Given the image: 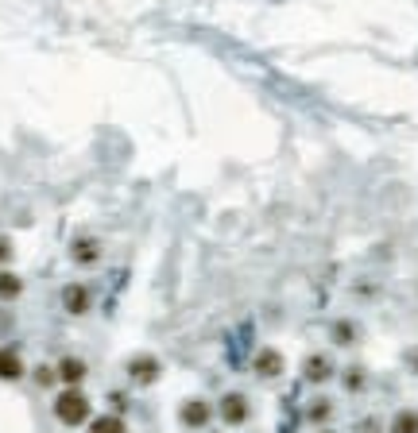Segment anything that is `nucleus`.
Masks as SVG:
<instances>
[{"label":"nucleus","instance_id":"obj_1","mask_svg":"<svg viewBox=\"0 0 418 433\" xmlns=\"http://www.w3.org/2000/svg\"><path fill=\"white\" fill-rule=\"evenodd\" d=\"M54 418H59L62 426H81V422L89 418V398L81 395L78 387L62 391V395L54 398Z\"/></svg>","mask_w":418,"mask_h":433},{"label":"nucleus","instance_id":"obj_2","mask_svg":"<svg viewBox=\"0 0 418 433\" xmlns=\"http://www.w3.org/2000/svg\"><path fill=\"white\" fill-rule=\"evenodd\" d=\"M209 403L206 398H186L182 403V410H178V418H182V426H190V429H202V426H209Z\"/></svg>","mask_w":418,"mask_h":433},{"label":"nucleus","instance_id":"obj_3","mask_svg":"<svg viewBox=\"0 0 418 433\" xmlns=\"http://www.w3.org/2000/svg\"><path fill=\"white\" fill-rule=\"evenodd\" d=\"M221 418H225L228 426L248 422V398H244V395H225V398H221Z\"/></svg>","mask_w":418,"mask_h":433},{"label":"nucleus","instance_id":"obj_4","mask_svg":"<svg viewBox=\"0 0 418 433\" xmlns=\"http://www.w3.org/2000/svg\"><path fill=\"white\" fill-rule=\"evenodd\" d=\"M256 375H264V379H275V375H283V352H275V348H264V352H256Z\"/></svg>","mask_w":418,"mask_h":433},{"label":"nucleus","instance_id":"obj_5","mask_svg":"<svg viewBox=\"0 0 418 433\" xmlns=\"http://www.w3.org/2000/svg\"><path fill=\"white\" fill-rule=\"evenodd\" d=\"M128 375H132L136 383H155L159 379V360H155V356H136V360L128 364Z\"/></svg>","mask_w":418,"mask_h":433},{"label":"nucleus","instance_id":"obj_6","mask_svg":"<svg viewBox=\"0 0 418 433\" xmlns=\"http://www.w3.org/2000/svg\"><path fill=\"white\" fill-rule=\"evenodd\" d=\"M62 306H66L70 314H86L89 309V290L81 287V283H70V287L62 290Z\"/></svg>","mask_w":418,"mask_h":433},{"label":"nucleus","instance_id":"obj_7","mask_svg":"<svg viewBox=\"0 0 418 433\" xmlns=\"http://www.w3.org/2000/svg\"><path fill=\"white\" fill-rule=\"evenodd\" d=\"M54 372H59V379H62V383H70V387H78V383L86 379V364H81L78 356H66V360L54 367Z\"/></svg>","mask_w":418,"mask_h":433},{"label":"nucleus","instance_id":"obj_8","mask_svg":"<svg viewBox=\"0 0 418 433\" xmlns=\"http://www.w3.org/2000/svg\"><path fill=\"white\" fill-rule=\"evenodd\" d=\"M23 375V364L16 352H8V348H0V379H20Z\"/></svg>","mask_w":418,"mask_h":433},{"label":"nucleus","instance_id":"obj_9","mask_svg":"<svg viewBox=\"0 0 418 433\" xmlns=\"http://www.w3.org/2000/svg\"><path fill=\"white\" fill-rule=\"evenodd\" d=\"M306 379L310 383L330 379V360H325V356H310V360H306Z\"/></svg>","mask_w":418,"mask_h":433},{"label":"nucleus","instance_id":"obj_10","mask_svg":"<svg viewBox=\"0 0 418 433\" xmlns=\"http://www.w3.org/2000/svg\"><path fill=\"white\" fill-rule=\"evenodd\" d=\"M20 290H23V279H16L12 271H0V298L12 302V298H20Z\"/></svg>","mask_w":418,"mask_h":433},{"label":"nucleus","instance_id":"obj_11","mask_svg":"<svg viewBox=\"0 0 418 433\" xmlns=\"http://www.w3.org/2000/svg\"><path fill=\"white\" fill-rule=\"evenodd\" d=\"M97 256H101V248H97L93 240H78V244H74V259H78V263H97Z\"/></svg>","mask_w":418,"mask_h":433},{"label":"nucleus","instance_id":"obj_12","mask_svg":"<svg viewBox=\"0 0 418 433\" xmlns=\"http://www.w3.org/2000/svg\"><path fill=\"white\" fill-rule=\"evenodd\" d=\"M89 433H128L124 422L117 418V414H105V418H97L93 426H89Z\"/></svg>","mask_w":418,"mask_h":433},{"label":"nucleus","instance_id":"obj_13","mask_svg":"<svg viewBox=\"0 0 418 433\" xmlns=\"http://www.w3.org/2000/svg\"><path fill=\"white\" fill-rule=\"evenodd\" d=\"M391 433H418V414H414V410L395 414V422H391Z\"/></svg>","mask_w":418,"mask_h":433},{"label":"nucleus","instance_id":"obj_14","mask_svg":"<svg viewBox=\"0 0 418 433\" xmlns=\"http://www.w3.org/2000/svg\"><path fill=\"white\" fill-rule=\"evenodd\" d=\"M325 414H330V403H325V398H318V406H310V418H318V422H322Z\"/></svg>","mask_w":418,"mask_h":433},{"label":"nucleus","instance_id":"obj_15","mask_svg":"<svg viewBox=\"0 0 418 433\" xmlns=\"http://www.w3.org/2000/svg\"><path fill=\"white\" fill-rule=\"evenodd\" d=\"M8 259H12V240L0 236V263H8Z\"/></svg>","mask_w":418,"mask_h":433},{"label":"nucleus","instance_id":"obj_16","mask_svg":"<svg viewBox=\"0 0 418 433\" xmlns=\"http://www.w3.org/2000/svg\"><path fill=\"white\" fill-rule=\"evenodd\" d=\"M54 375H59V372H51V367H39V372H35V379H39V383H43V387H47V383H51Z\"/></svg>","mask_w":418,"mask_h":433},{"label":"nucleus","instance_id":"obj_17","mask_svg":"<svg viewBox=\"0 0 418 433\" xmlns=\"http://www.w3.org/2000/svg\"><path fill=\"white\" fill-rule=\"evenodd\" d=\"M337 337H341V345H349V337H352V329H349V325H337Z\"/></svg>","mask_w":418,"mask_h":433},{"label":"nucleus","instance_id":"obj_18","mask_svg":"<svg viewBox=\"0 0 418 433\" xmlns=\"http://www.w3.org/2000/svg\"><path fill=\"white\" fill-rule=\"evenodd\" d=\"M322 433H330V429H322Z\"/></svg>","mask_w":418,"mask_h":433}]
</instances>
